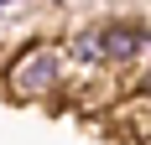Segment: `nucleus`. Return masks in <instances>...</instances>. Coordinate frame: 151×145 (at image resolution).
Masks as SVG:
<instances>
[{"label":"nucleus","mask_w":151,"mask_h":145,"mask_svg":"<svg viewBox=\"0 0 151 145\" xmlns=\"http://www.w3.org/2000/svg\"><path fill=\"white\" fill-rule=\"evenodd\" d=\"M99 36H104V62H109V68H120V62L141 57V52H146V42H151L141 26H104Z\"/></svg>","instance_id":"obj_2"},{"label":"nucleus","mask_w":151,"mask_h":145,"mask_svg":"<svg viewBox=\"0 0 151 145\" xmlns=\"http://www.w3.org/2000/svg\"><path fill=\"white\" fill-rule=\"evenodd\" d=\"M63 68H68V52L58 42H31L5 68V93L16 104H42L63 88Z\"/></svg>","instance_id":"obj_1"},{"label":"nucleus","mask_w":151,"mask_h":145,"mask_svg":"<svg viewBox=\"0 0 151 145\" xmlns=\"http://www.w3.org/2000/svg\"><path fill=\"white\" fill-rule=\"evenodd\" d=\"M73 62H94V68H104V36L99 31H73V42L63 47Z\"/></svg>","instance_id":"obj_3"},{"label":"nucleus","mask_w":151,"mask_h":145,"mask_svg":"<svg viewBox=\"0 0 151 145\" xmlns=\"http://www.w3.org/2000/svg\"><path fill=\"white\" fill-rule=\"evenodd\" d=\"M146 93H151V68H146Z\"/></svg>","instance_id":"obj_4"}]
</instances>
